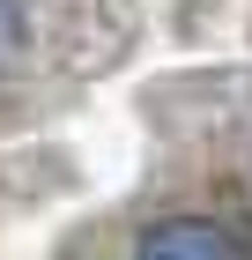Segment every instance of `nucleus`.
<instances>
[{"instance_id": "f257e3e1", "label": "nucleus", "mask_w": 252, "mask_h": 260, "mask_svg": "<svg viewBox=\"0 0 252 260\" xmlns=\"http://www.w3.org/2000/svg\"><path fill=\"white\" fill-rule=\"evenodd\" d=\"M134 260H252V245L215 216H163L141 231Z\"/></svg>"}, {"instance_id": "f03ea898", "label": "nucleus", "mask_w": 252, "mask_h": 260, "mask_svg": "<svg viewBox=\"0 0 252 260\" xmlns=\"http://www.w3.org/2000/svg\"><path fill=\"white\" fill-rule=\"evenodd\" d=\"M15 45H22V22H15V8L0 0V60H15Z\"/></svg>"}]
</instances>
